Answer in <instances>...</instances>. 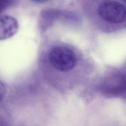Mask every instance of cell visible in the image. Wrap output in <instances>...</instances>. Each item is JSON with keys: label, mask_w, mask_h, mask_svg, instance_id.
Listing matches in <instances>:
<instances>
[{"label": "cell", "mask_w": 126, "mask_h": 126, "mask_svg": "<svg viewBox=\"0 0 126 126\" xmlns=\"http://www.w3.org/2000/svg\"><path fill=\"white\" fill-rule=\"evenodd\" d=\"M48 58L53 66L62 72L71 70L77 63V58L74 52L70 48L63 46L53 48L49 52Z\"/></svg>", "instance_id": "cell-1"}, {"label": "cell", "mask_w": 126, "mask_h": 126, "mask_svg": "<svg viewBox=\"0 0 126 126\" xmlns=\"http://www.w3.org/2000/svg\"><path fill=\"white\" fill-rule=\"evenodd\" d=\"M105 93L118 94L126 92V74H116L107 79L102 85Z\"/></svg>", "instance_id": "cell-3"}, {"label": "cell", "mask_w": 126, "mask_h": 126, "mask_svg": "<svg viewBox=\"0 0 126 126\" xmlns=\"http://www.w3.org/2000/svg\"><path fill=\"white\" fill-rule=\"evenodd\" d=\"M12 1L0 0V13L4 10L7 7H8Z\"/></svg>", "instance_id": "cell-5"}, {"label": "cell", "mask_w": 126, "mask_h": 126, "mask_svg": "<svg viewBox=\"0 0 126 126\" xmlns=\"http://www.w3.org/2000/svg\"><path fill=\"white\" fill-rule=\"evenodd\" d=\"M19 25L15 18L9 15L0 16V40L11 37L17 32Z\"/></svg>", "instance_id": "cell-4"}, {"label": "cell", "mask_w": 126, "mask_h": 126, "mask_svg": "<svg viewBox=\"0 0 126 126\" xmlns=\"http://www.w3.org/2000/svg\"><path fill=\"white\" fill-rule=\"evenodd\" d=\"M6 88L3 82L0 80V102L3 99L6 94Z\"/></svg>", "instance_id": "cell-6"}, {"label": "cell", "mask_w": 126, "mask_h": 126, "mask_svg": "<svg viewBox=\"0 0 126 126\" xmlns=\"http://www.w3.org/2000/svg\"><path fill=\"white\" fill-rule=\"evenodd\" d=\"M98 12L102 19L110 23H121L126 20V8L117 1L109 0L101 2Z\"/></svg>", "instance_id": "cell-2"}]
</instances>
